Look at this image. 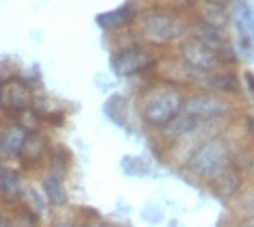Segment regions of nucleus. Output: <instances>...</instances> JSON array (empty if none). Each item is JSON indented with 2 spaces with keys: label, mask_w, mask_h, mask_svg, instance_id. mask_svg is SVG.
Segmentation results:
<instances>
[{
  "label": "nucleus",
  "mask_w": 254,
  "mask_h": 227,
  "mask_svg": "<svg viewBox=\"0 0 254 227\" xmlns=\"http://www.w3.org/2000/svg\"><path fill=\"white\" fill-rule=\"evenodd\" d=\"M233 206H235V217L237 219H254V182L248 184L244 195H241Z\"/></svg>",
  "instance_id": "20"
},
{
  "label": "nucleus",
  "mask_w": 254,
  "mask_h": 227,
  "mask_svg": "<svg viewBox=\"0 0 254 227\" xmlns=\"http://www.w3.org/2000/svg\"><path fill=\"white\" fill-rule=\"evenodd\" d=\"M28 180L31 178H26L18 169V165L0 160V206L7 210L18 208L22 203V197H24Z\"/></svg>",
  "instance_id": "10"
},
{
  "label": "nucleus",
  "mask_w": 254,
  "mask_h": 227,
  "mask_svg": "<svg viewBox=\"0 0 254 227\" xmlns=\"http://www.w3.org/2000/svg\"><path fill=\"white\" fill-rule=\"evenodd\" d=\"M239 145L226 130L204 136L178 162V171L195 186H206L239 156Z\"/></svg>",
  "instance_id": "1"
},
{
  "label": "nucleus",
  "mask_w": 254,
  "mask_h": 227,
  "mask_svg": "<svg viewBox=\"0 0 254 227\" xmlns=\"http://www.w3.org/2000/svg\"><path fill=\"white\" fill-rule=\"evenodd\" d=\"M105 117L118 128H128L130 124V100L124 93H111L102 104Z\"/></svg>",
  "instance_id": "16"
},
{
  "label": "nucleus",
  "mask_w": 254,
  "mask_h": 227,
  "mask_svg": "<svg viewBox=\"0 0 254 227\" xmlns=\"http://www.w3.org/2000/svg\"><path fill=\"white\" fill-rule=\"evenodd\" d=\"M215 54H217V61H219V65H222V69H239L241 59H239V54H237L235 44H226V45H222V48H215Z\"/></svg>",
  "instance_id": "21"
},
{
  "label": "nucleus",
  "mask_w": 254,
  "mask_h": 227,
  "mask_svg": "<svg viewBox=\"0 0 254 227\" xmlns=\"http://www.w3.org/2000/svg\"><path fill=\"white\" fill-rule=\"evenodd\" d=\"M241 85H244V93L254 102V72L252 69H244L241 72Z\"/></svg>",
  "instance_id": "28"
},
{
  "label": "nucleus",
  "mask_w": 254,
  "mask_h": 227,
  "mask_svg": "<svg viewBox=\"0 0 254 227\" xmlns=\"http://www.w3.org/2000/svg\"><path fill=\"white\" fill-rule=\"evenodd\" d=\"M2 93H4V80L0 78V108H2Z\"/></svg>",
  "instance_id": "34"
},
{
  "label": "nucleus",
  "mask_w": 254,
  "mask_h": 227,
  "mask_svg": "<svg viewBox=\"0 0 254 227\" xmlns=\"http://www.w3.org/2000/svg\"><path fill=\"white\" fill-rule=\"evenodd\" d=\"M230 227H254V219H237L230 223Z\"/></svg>",
  "instance_id": "30"
},
{
  "label": "nucleus",
  "mask_w": 254,
  "mask_h": 227,
  "mask_svg": "<svg viewBox=\"0 0 254 227\" xmlns=\"http://www.w3.org/2000/svg\"><path fill=\"white\" fill-rule=\"evenodd\" d=\"M13 119L20 121V124L24 126L28 132L44 130V124H42V119H39V115L35 113V110H26V113H22V115H18V117H13Z\"/></svg>",
  "instance_id": "25"
},
{
  "label": "nucleus",
  "mask_w": 254,
  "mask_h": 227,
  "mask_svg": "<svg viewBox=\"0 0 254 227\" xmlns=\"http://www.w3.org/2000/svg\"><path fill=\"white\" fill-rule=\"evenodd\" d=\"M35 182L39 186V190L44 193L46 201H48L50 210L55 212H65L70 210V190H67V180L48 176V173H42L39 178H35Z\"/></svg>",
  "instance_id": "14"
},
{
  "label": "nucleus",
  "mask_w": 254,
  "mask_h": 227,
  "mask_svg": "<svg viewBox=\"0 0 254 227\" xmlns=\"http://www.w3.org/2000/svg\"><path fill=\"white\" fill-rule=\"evenodd\" d=\"M237 160H239V165L246 169L250 182H254V145H250V151H239Z\"/></svg>",
  "instance_id": "27"
},
{
  "label": "nucleus",
  "mask_w": 254,
  "mask_h": 227,
  "mask_svg": "<svg viewBox=\"0 0 254 227\" xmlns=\"http://www.w3.org/2000/svg\"><path fill=\"white\" fill-rule=\"evenodd\" d=\"M46 227H80V225L70 208V210H65V212H55L48 223H46Z\"/></svg>",
  "instance_id": "23"
},
{
  "label": "nucleus",
  "mask_w": 254,
  "mask_h": 227,
  "mask_svg": "<svg viewBox=\"0 0 254 227\" xmlns=\"http://www.w3.org/2000/svg\"><path fill=\"white\" fill-rule=\"evenodd\" d=\"M202 4H211V7H219V9H230L233 7V0H200Z\"/></svg>",
  "instance_id": "29"
},
{
  "label": "nucleus",
  "mask_w": 254,
  "mask_h": 227,
  "mask_svg": "<svg viewBox=\"0 0 254 227\" xmlns=\"http://www.w3.org/2000/svg\"><path fill=\"white\" fill-rule=\"evenodd\" d=\"M233 2H248V0H233Z\"/></svg>",
  "instance_id": "35"
},
{
  "label": "nucleus",
  "mask_w": 254,
  "mask_h": 227,
  "mask_svg": "<svg viewBox=\"0 0 254 227\" xmlns=\"http://www.w3.org/2000/svg\"><path fill=\"white\" fill-rule=\"evenodd\" d=\"M9 227H46V223L28 212L24 206H18L9 210Z\"/></svg>",
  "instance_id": "19"
},
{
  "label": "nucleus",
  "mask_w": 254,
  "mask_h": 227,
  "mask_svg": "<svg viewBox=\"0 0 254 227\" xmlns=\"http://www.w3.org/2000/svg\"><path fill=\"white\" fill-rule=\"evenodd\" d=\"M163 54L135 37L124 45H115L109 54V72L122 80H141L159 74Z\"/></svg>",
  "instance_id": "5"
},
{
  "label": "nucleus",
  "mask_w": 254,
  "mask_h": 227,
  "mask_svg": "<svg viewBox=\"0 0 254 227\" xmlns=\"http://www.w3.org/2000/svg\"><path fill=\"white\" fill-rule=\"evenodd\" d=\"M74 171V151L57 141L53 151H50L48 160H46V167H44V173L48 176H55V178H61V180H67Z\"/></svg>",
  "instance_id": "15"
},
{
  "label": "nucleus",
  "mask_w": 254,
  "mask_h": 227,
  "mask_svg": "<svg viewBox=\"0 0 254 227\" xmlns=\"http://www.w3.org/2000/svg\"><path fill=\"white\" fill-rule=\"evenodd\" d=\"M7 119H9V115L4 113V108H0V128H2L4 124H7Z\"/></svg>",
  "instance_id": "32"
},
{
  "label": "nucleus",
  "mask_w": 254,
  "mask_h": 227,
  "mask_svg": "<svg viewBox=\"0 0 254 227\" xmlns=\"http://www.w3.org/2000/svg\"><path fill=\"white\" fill-rule=\"evenodd\" d=\"M239 126H241V132H244L248 138V145H254V113L244 110V113L239 115Z\"/></svg>",
  "instance_id": "26"
},
{
  "label": "nucleus",
  "mask_w": 254,
  "mask_h": 227,
  "mask_svg": "<svg viewBox=\"0 0 254 227\" xmlns=\"http://www.w3.org/2000/svg\"><path fill=\"white\" fill-rule=\"evenodd\" d=\"M183 113L187 117H191L193 121H198L202 128L222 132L239 119L244 108L233 97L219 95V93L204 89H189L187 97H185Z\"/></svg>",
  "instance_id": "4"
},
{
  "label": "nucleus",
  "mask_w": 254,
  "mask_h": 227,
  "mask_svg": "<svg viewBox=\"0 0 254 227\" xmlns=\"http://www.w3.org/2000/svg\"><path fill=\"white\" fill-rule=\"evenodd\" d=\"M0 227H9V210L0 206Z\"/></svg>",
  "instance_id": "31"
},
{
  "label": "nucleus",
  "mask_w": 254,
  "mask_h": 227,
  "mask_svg": "<svg viewBox=\"0 0 254 227\" xmlns=\"http://www.w3.org/2000/svg\"><path fill=\"white\" fill-rule=\"evenodd\" d=\"M237 54H239L241 61H250L254 56V42H252V35H244V37H235L233 39Z\"/></svg>",
  "instance_id": "24"
},
{
  "label": "nucleus",
  "mask_w": 254,
  "mask_h": 227,
  "mask_svg": "<svg viewBox=\"0 0 254 227\" xmlns=\"http://www.w3.org/2000/svg\"><path fill=\"white\" fill-rule=\"evenodd\" d=\"M115 227H122V225H115Z\"/></svg>",
  "instance_id": "36"
},
{
  "label": "nucleus",
  "mask_w": 254,
  "mask_h": 227,
  "mask_svg": "<svg viewBox=\"0 0 254 227\" xmlns=\"http://www.w3.org/2000/svg\"><path fill=\"white\" fill-rule=\"evenodd\" d=\"M33 100H35V91L28 89L20 78L7 80L4 83V93H2V108L9 115V119L18 117V115L26 113L33 108Z\"/></svg>",
  "instance_id": "13"
},
{
  "label": "nucleus",
  "mask_w": 254,
  "mask_h": 227,
  "mask_svg": "<svg viewBox=\"0 0 254 227\" xmlns=\"http://www.w3.org/2000/svg\"><path fill=\"white\" fill-rule=\"evenodd\" d=\"M141 9H143L141 0H126L120 7L98 13L94 17V22L102 33L120 37V35H124V33H132V28H135L137 20H139V15H141Z\"/></svg>",
  "instance_id": "8"
},
{
  "label": "nucleus",
  "mask_w": 254,
  "mask_h": 227,
  "mask_svg": "<svg viewBox=\"0 0 254 227\" xmlns=\"http://www.w3.org/2000/svg\"><path fill=\"white\" fill-rule=\"evenodd\" d=\"M187 87L172 83L167 78H157L152 83L143 85L137 91V119L143 126V130L159 132L161 128L172 124L178 115H183Z\"/></svg>",
  "instance_id": "2"
},
{
  "label": "nucleus",
  "mask_w": 254,
  "mask_h": 227,
  "mask_svg": "<svg viewBox=\"0 0 254 227\" xmlns=\"http://www.w3.org/2000/svg\"><path fill=\"white\" fill-rule=\"evenodd\" d=\"M191 89L213 91V93L233 97V100L239 102V97L244 95L241 72H239V69H217V72H213V74L198 76V78L191 83Z\"/></svg>",
  "instance_id": "9"
},
{
  "label": "nucleus",
  "mask_w": 254,
  "mask_h": 227,
  "mask_svg": "<svg viewBox=\"0 0 254 227\" xmlns=\"http://www.w3.org/2000/svg\"><path fill=\"white\" fill-rule=\"evenodd\" d=\"M55 136L50 135V130H37V132H31L22 147V154L18 158V169L24 173L26 178L35 180L44 173V167H46V160H48L50 151L55 147Z\"/></svg>",
  "instance_id": "6"
},
{
  "label": "nucleus",
  "mask_w": 254,
  "mask_h": 227,
  "mask_svg": "<svg viewBox=\"0 0 254 227\" xmlns=\"http://www.w3.org/2000/svg\"><path fill=\"white\" fill-rule=\"evenodd\" d=\"M167 227H183V225L178 223V219H170L167 221Z\"/></svg>",
  "instance_id": "33"
},
{
  "label": "nucleus",
  "mask_w": 254,
  "mask_h": 227,
  "mask_svg": "<svg viewBox=\"0 0 254 227\" xmlns=\"http://www.w3.org/2000/svg\"><path fill=\"white\" fill-rule=\"evenodd\" d=\"M248 184H250V178H248L246 169L239 165V160H235V162H230L215 180H211L204 188L209 190L217 201L226 203V206H233V203L244 195Z\"/></svg>",
  "instance_id": "7"
},
{
  "label": "nucleus",
  "mask_w": 254,
  "mask_h": 227,
  "mask_svg": "<svg viewBox=\"0 0 254 227\" xmlns=\"http://www.w3.org/2000/svg\"><path fill=\"white\" fill-rule=\"evenodd\" d=\"M139 217H141V221H146L148 225H159L161 221L165 219V210L157 201H148V203H143V208L139 210Z\"/></svg>",
  "instance_id": "22"
},
{
  "label": "nucleus",
  "mask_w": 254,
  "mask_h": 227,
  "mask_svg": "<svg viewBox=\"0 0 254 227\" xmlns=\"http://www.w3.org/2000/svg\"><path fill=\"white\" fill-rule=\"evenodd\" d=\"M20 206H24L28 212H33L37 219H42L44 223H48L50 217H53V210H50L48 201H46L44 193L39 190V186L35 180H28L26 188H24V197H22V203Z\"/></svg>",
  "instance_id": "17"
},
{
  "label": "nucleus",
  "mask_w": 254,
  "mask_h": 227,
  "mask_svg": "<svg viewBox=\"0 0 254 227\" xmlns=\"http://www.w3.org/2000/svg\"><path fill=\"white\" fill-rule=\"evenodd\" d=\"M31 132L26 130L20 121L7 119V124L0 128V160L2 162H18L22 147H24L26 138Z\"/></svg>",
  "instance_id": "12"
},
{
  "label": "nucleus",
  "mask_w": 254,
  "mask_h": 227,
  "mask_svg": "<svg viewBox=\"0 0 254 227\" xmlns=\"http://www.w3.org/2000/svg\"><path fill=\"white\" fill-rule=\"evenodd\" d=\"M189 15L191 13L174 7L146 2L132 28V37L159 52L174 50L189 35Z\"/></svg>",
  "instance_id": "3"
},
{
  "label": "nucleus",
  "mask_w": 254,
  "mask_h": 227,
  "mask_svg": "<svg viewBox=\"0 0 254 227\" xmlns=\"http://www.w3.org/2000/svg\"><path fill=\"white\" fill-rule=\"evenodd\" d=\"M120 169H122L124 176L128 178H148L152 176V167H150V160L143 158V156H124L120 160Z\"/></svg>",
  "instance_id": "18"
},
{
  "label": "nucleus",
  "mask_w": 254,
  "mask_h": 227,
  "mask_svg": "<svg viewBox=\"0 0 254 227\" xmlns=\"http://www.w3.org/2000/svg\"><path fill=\"white\" fill-rule=\"evenodd\" d=\"M187 37H193L198 39L200 44L209 45V48H222L226 44H233V35H230L228 26H222V24H215L211 20H204L202 15L198 13H191L189 15V35Z\"/></svg>",
  "instance_id": "11"
}]
</instances>
